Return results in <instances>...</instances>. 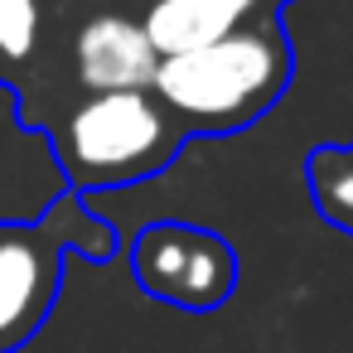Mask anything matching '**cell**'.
Returning <instances> with one entry per match:
<instances>
[{"label": "cell", "instance_id": "1", "mask_svg": "<svg viewBox=\"0 0 353 353\" xmlns=\"http://www.w3.org/2000/svg\"><path fill=\"white\" fill-rule=\"evenodd\" d=\"M290 83V49L276 25L237 30L189 54L160 59L150 97L189 131H237L256 121Z\"/></svg>", "mask_w": 353, "mask_h": 353}, {"label": "cell", "instance_id": "2", "mask_svg": "<svg viewBox=\"0 0 353 353\" xmlns=\"http://www.w3.org/2000/svg\"><path fill=\"white\" fill-rule=\"evenodd\" d=\"M68 252H88L97 261L117 252L112 228L88 213L78 194L54 199L30 223H0V353H20L39 334L59 300Z\"/></svg>", "mask_w": 353, "mask_h": 353}, {"label": "cell", "instance_id": "3", "mask_svg": "<svg viewBox=\"0 0 353 353\" xmlns=\"http://www.w3.org/2000/svg\"><path fill=\"white\" fill-rule=\"evenodd\" d=\"M179 131L150 92H92L59 126V165L73 194L136 184L174 160Z\"/></svg>", "mask_w": 353, "mask_h": 353}, {"label": "cell", "instance_id": "4", "mask_svg": "<svg viewBox=\"0 0 353 353\" xmlns=\"http://www.w3.org/2000/svg\"><path fill=\"white\" fill-rule=\"evenodd\" d=\"M131 276L150 300L213 314L237 285V252L228 237L194 223H145L131 242Z\"/></svg>", "mask_w": 353, "mask_h": 353}, {"label": "cell", "instance_id": "5", "mask_svg": "<svg viewBox=\"0 0 353 353\" xmlns=\"http://www.w3.org/2000/svg\"><path fill=\"white\" fill-rule=\"evenodd\" d=\"M78 83L88 92H150L160 54L150 49L145 30L126 15H97L73 39Z\"/></svg>", "mask_w": 353, "mask_h": 353}, {"label": "cell", "instance_id": "6", "mask_svg": "<svg viewBox=\"0 0 353 353\" xmlns=\"http://www.w3.org/2000/svg\"><path fill=\"white\" fill-rule=\"evenodd\" d=\"M256 10H261V0H150L141 30H145L150 49L160 59H170V54H189L213 39L237 34Z\"/></svg>", "mask_w": 353, "mask_h": 353}, {"label": "cell", "instance_id": "7", "mask_svg": "<svg viewBox=\"0 0 353 353\" xmlns=\"http://www.w3.org/2000/svg\"><path fill=\"white\" fill-rule=\"evenodd\" d=\"M305 179H310L314 208L334 228L353 232V145H324V150H314L310 165H305Z\"/></svg>", "mask_w": 353, "mask_h": 353}, {"label": "cell", "instance_id": "8", "mask_svg": "<svg viewBox=\"0 0 353 353\" xmlns=\"http://www.w3.org/2000/svg\"><path fill=\"white\" fill-rule=\"evenodd\" d=\"M39 44V0H0V59H30Z\"/></svg>", "mask_w": 353, "mask_h": 353}]
</instances>
